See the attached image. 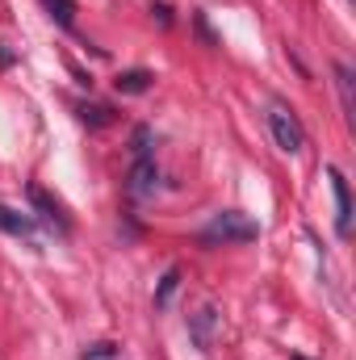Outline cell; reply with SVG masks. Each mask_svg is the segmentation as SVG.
Listing matches in <instances>:
<instances>
[{
    "label": "cell",
    "instance_id": "cell-8",
    "mask_svg": "<svg viewBox=\"0 0 356 360\" xmlns=\"http://www.w3.org/2000/svg\"><path fill=\"white\" fill-rule=\"evenodd\" d=\"M42 8H46L63 30H72V25H76V0H42Z\"/></svg>",
    "mask_w": 356,
    "mask_h": 360
},
{
    "label": "cell",
    "instance_id": "cell-6",
    "mask_svg": "<svg viewBox=\"0 0 356 360\" xmlns=\"http://www.w3.org/2000/svg\"><path fill=\"white\" fill-rule=\"evenodd\" d=\"M214 327H218V310H214V306H201V310L193 314V335H197V348H201V352H210Z\"/></svg>",
    "mask_w": 356,
    "mask_h": 360
},
{
    "label": "cell",
    "instance_id": "cell-14",
    "mask_svg": "<svg viewBox=\"0 0 356 360\" xmlns=\"http://www.w3.org/2000/svg\"><path fill=\"white\" fill-rule=\"evenodd\" d=\"M151 13H155L160 25H172V8H168V4H151Z\"/></svg>",
    "mask_w": 356,
    "mask_h": 360
},
{
    "label": "cell",
    "instance_id": "cell-4",
    "mask_svg": "<svg viewBox=\"0 0 356 360\" xmlns=\"http://www.w3.org/2000/svg\"><path fill=\"white\" fill-rule=\"evenodd\" d=\"M155 184H160V168H155V160H151V155H147V160H134L130 180H126L130 197H151V193H155Z\"/></svg>",
    "mask_w": 356,
    "mask_h": 360
},
{
    "label": "cell",
    "instance_id": "cell-15",
    "mask_svg": "<svg viewBox=\"0 0 356 360\" xmlns=\"http://www.w3.org/2000/svg\"><path fill=\"white\" fill-rule=\"evenodd\" d=\"M197 30H201V38H205V46H218V38L210 34V25H205V17H201V13H197Z\"/></svg>",
    "mask_w": 356,
    "mask_h": 360
},
{
    "label": "cell",
    "instance_id": "cell-12",
    "mask_svg": "<svg viewBox=\"0 0 356 360\" xmlns=\"http://www.w3.org/2000/svg\"><path fill=\"white\" fill-rule=\"evenodd\" d=\"M177 285H180V272H177V269H168V272H164V281H160V293H155V306H160V310H164V306L172 302Z\"/></svg>",
    "mask_w": 356,
    "mask_h": 360
},
{
    "label": "cell",
    "instance_id": "cell-13",
    "mask_svg": "<svg viewBox=\"0 0 356 360\" xmlns=\"http://www.w3.org/2000/svg\"><path fill=\"white\" fill-rule=\"evenodd\" d=\"M336 80H340V96H344V113H352V109H356V105H352V72H348L344 63L336 68Z\"/></svg>",
    "mask_w": 356,
    "mask_h": 360
},
{
    "label": "cell",
    "instance_id": "cell-3",
    "mask_svg": "<svg viewBox=\"0 0 356 360\" xmlns=\"http://www.w3.org/2000/svg\"><path fill=\"white\" fill-rule=\"evenodd\" d=\"M327 176H331V193H336V231L348 235V231H352V197H348V180H344L340 168H327Z\"/></svg>",
    "mask_w": 356,
    "mask_h": 360
},
{
    "label": "cell",
    "instance_id": "cell-1",
    "mask_svg": "<svg viewBox=\"0 0 356 360\" xmlns=\"http://www.w3.org/2000/svg\"><path fill=\"white\" fill-rule=\"evenodd\" d=\"M260 235V226L248 218V214H235V210H222L214 214V222L205 226V243H252Z\"/></svg>",
    "mask_w": 356,
    "mask_h": 360
},
{
    "label": "cell",
    "instance_id": "cell-2",
    "mask_svg": "<svg viewBox=\"0 0 356 360\" xmlns=\"http://www.w3.org/2000/svg\"><path fill=\"white\" fill-rule=\"evenodd\" d=\"M268 130H272V143H276L281 151H289V155H298V151L306 147V130H302V122H298L285 105H272V109H268Z\"/></svg>",
    "mask_w": 356,
    "mask_h": 360
},
{
    "label": "cell",
    "instance_id": "cell-5",
    "mask_svg": "<svg viewBox=\"0 0 356 360\" xmlns=\"http://www.w3.org/2000/svg\"><path fill=\"white\" fill-rule=\"evenodd\" d=\"M30 201H34V210L46 218V222H55L59 231H68V218H63V205L59 201H51V193L42 188V184H30Z\"/></svg>",
    "mask_w": 356,
    "mask_h": 360
},
{
    "label": "cell",
    "instance_id": "cell-16",
    "mask_svg": "<svg viewBox=\"0 0 356 360\" xmlns=\"http://www.w3.org/2000/svg\"><path fill=\"white\" fill-rule=\"evenodd\" d=\"M13 63V51H8V42H0V68H8Z\"/></svg>",
    "mask_w": 356,
    "mask_h": 360
},
{
    "label": "cell",
    "instance_id": "cell-7",
    "mask_svg": "<svg viewBox=\"0 0 356 360\" xmlns=\"http://www.w3.org/2000/svg\"><path fill=\"white\" fill-rule=\"evenodd\" d=\"M0 231H8V235H34V218H25V214L0 205Z\"/></svg>",
    "mask_w": 356,
    "mask_h": 360
},
{
    "label": "cell",
    "instance_id": "cell-11",
    "mask_svg": "<svg viewBox=\"0 0 356 360\" xmlns=\"http://www.w3.org/2000/svg\"><path fill=\"white\" fill-rule=\"evenodd\" d=\"M130 151H134V160H147V155H151V126H134Z\"/></svg>",
    "mask_w": 356,
    "mask_h": 360
},
{
    "label": "cell",
    "instance_id": "cell-10",
    "mask_svg": "<svg viewBox=\"0 0 356 360\" xmlns=\"http://www.w3.org/2000/svg\"><path fill=\"white\" fill-rule=\"evenodd\" d=\"M80 122L92 126V130H101V126L113 122V109H109V105H80Z\"/></svg>",
    "mask_w": 356,
    "mask_h": 360
},
{
    "label": "cell",
    "instance_id": "cell-9",
    "mask_svg": "<svg viewBox=\"0 0 356 360\" xmlns=\"http://www.w3.org/2000/svg\"><path fill=\"white\" fill-rule=\"evenodd\" d=\"M147 89H151V76H147V72H139V68L117 76V92H126V96H139V92H147Z\"/></svg>",
    "mask_w": 356,
    "mask_h": 360
}]
</instances>
